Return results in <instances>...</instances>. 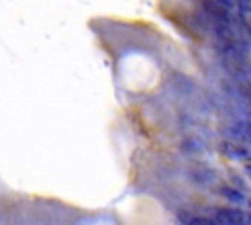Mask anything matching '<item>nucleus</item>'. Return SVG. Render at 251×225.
<instances>
[{
	"mask_svg": "<svg viewBox=\"0 0 251 225\" xmlns=\"http://www.w3.org/2000/svg\"><path fill=\"white\" fill-rule=\"evenodd\" d=\"M216 221L220 225H251L249 217L237 207H218L216 209Z\"/></svg>",
	"mask_w": 251,
	"mask_h": 225,
	"instance_id": "f257e3e1",
	"label": "nucleus"
},
{
	"mask_svg": "<svg viewBox=\"0 0 251 225\" xmlns=\"http://www.w3.org/2000/svg\"><path fill=\"white\" fill-rule=\"evenodd\" d=\"M224 149H226V151H224L226 155H229V157H237V158H243V157L249 155L245 147H241V145H233V143H226Z\"/></svg>",
	"mask_w": 251,
	"mask_h": 225,
	"instance_id": "f03ea898",
	"label": "nucleus"
},
{
	"mask_svg": "<svg viewBox=\"0 0 251 225\" xmlns=\"http://www.w3.org/2000/svg\"><path fill=\"white\" fill-rule=\"evenodd\" d=\"M184 225H220L216 219H210V217H188L184 219Z\"/></svg>",
	"mask_w": 251,
	"mask_h": 225,
	"instance_id": "7ed1b4c3",
	"label": "nucleus"
},
{
	"mask_svg": "<svg viewBox=\"0 0 251 225\" xmlns=\"http://www.w3.org/2000/svg\"><path fill=\"white\" fill-rule=\"evenodd\" d=\"M220 192H222L224 196H227L229 200H233V202H241V200H243L241 192H235V190H233V188H229V186H224Z\"/></svg>",
	"mask_w": 251,
	"mask_h": 225,
	"instance_id": "20e7f679",
	"label": "nucleus"
}]
</instances>
